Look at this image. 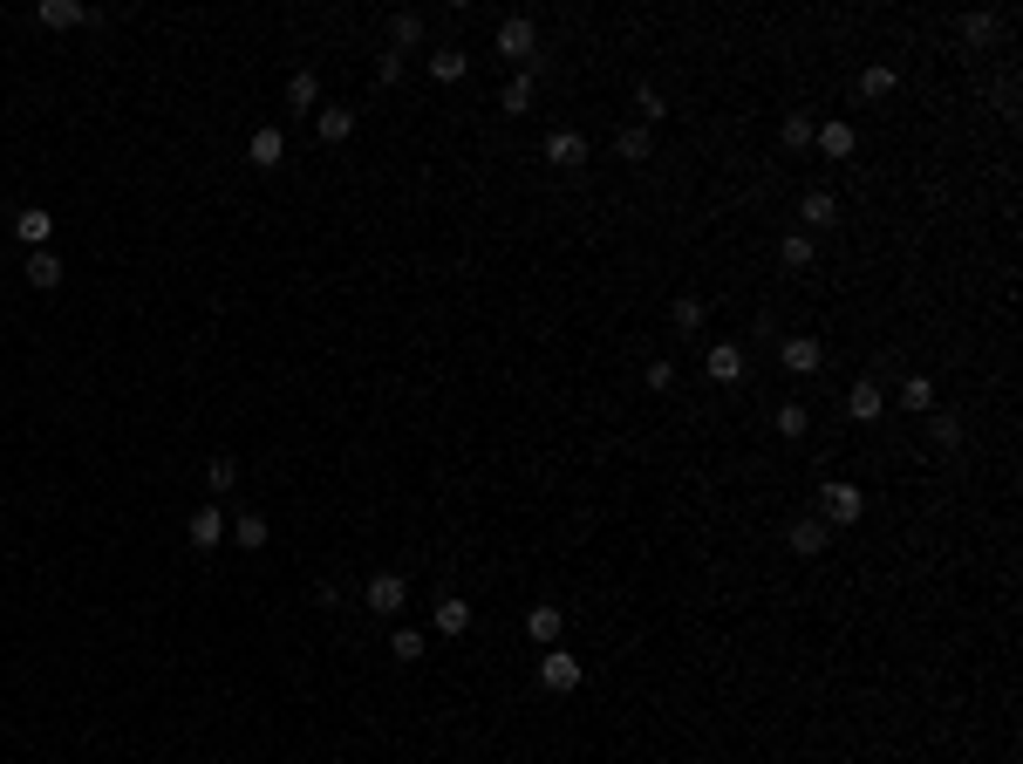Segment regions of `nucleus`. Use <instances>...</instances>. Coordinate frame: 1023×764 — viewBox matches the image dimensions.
<instances>
[{"label":"nucleus","instance_id":"obj_37","mask_svg":"<svg viewBox=\"0 0 1023 764\" xmlns=\"http://www.w3.org/2000/svg\"><path fill=\"white\" fill-rule=\"evenodd\" d=\"M962 35H969V41H989V35H996V14H962Z\"/></svg>","mask_w":1023,"mask_h":764},{"label":"nucleus","instance_id":"obj_15","mask_svg":"<svg viewBox=\"0 0 1023 764\" xmlns=\"http://www.w3.org/2000/svg\"><path fill=\"white\" fill-rule=\"evenodd\" d=\"M287 110H301V116L321 110V82H314V69H294V76H287Z\"/></svg>","mask_w":1023,"mask_h":764},{"label":"nucleus","instance_id":"obj_17","mask_svg":"<svg viewBox=\"0 0 1023 764\" xmlns=\"http://www.w3.org/2000/svg\"><path fill=\"white\" fill-rule=\"evenodd\" d=\"M812 130H819V123H812V110H785L778 144H785V151H812Z\"/></svg>","mask_w":1023,"mask_h":764},{"label":"nucleus","instance_id":"obj_18","mask_svg":"<svg viewBox=\"0 0 1023 764\" xmlns=\"http://www.w3.org/2000/svg\"><path fill=\"white\" fill-rule=\"evenodd\" d=\"M314 137L321 144H348L355 137V110H314Z\"/></svg>","mask_w":1023,"mask_h":764},{"label":"nucleus","instance_id":"obj_24","mask_svg":"<svg viewBox=\"0 0 1023 764\" xmlns=\"http://www.w3.org/2000/svg\"><path fill=\"white\" fill-rule=\"evenodd\" d=\"M798 219H805V226H833L839 198H833V191H805V198H798Z\"/></svg>","mask_w":1023,"mask_h":764},{"label":"nucleus","instance_id":"obj_11","mask_svg":"<svg viewBox=\"0 0 1023 764\" xmlns=\"http://www.w3.org/2000/svg\"><path fill=\"white\" fill-rule=\"evenodd\" d=\"M546 164L580 171V164H587V137H580V130H553V137H546Z\"/></svg>","mask_w":1023,"mask_h":764},{"label":"nucleus","instance_id":"obj_25","mask_svg":"<svg viewBox=\"0 0 1023 764\" xmlns=\"http://www.w3.org/2000/svg\"><path fill=\"white\" fill-rule=\"evenodd\" d=\"M28 287H35V294H55V287H62V260H55V253H28Z\"/></svg>","mask_w":1023,"mask_h":764},{"label":"nucleus","instance_id":"obj_20","mask_svg":"<svg viewBox=\"0 0 1023 764\" xmlns=\"http://www.w3.org/2000/svg\"><path fill=\"white\" fill-rule=\"evenodd\" d=\"M778 260H785V267H792V273H805V267H812V260H819V246H812V232H785V239H778Z\"/></svg>","mask_w":1023,"mask_h":764},{"label":"nucleus","instance_id":"obj_3","mask_svg":"<svg viewBox=\"0 0 1023 764\" xmlns=\"http://www.w3.org/2000/svg\"><path fill=\"white\" fill-rule=\"evenodd\" d=\"M362 601H369V614H382V621H396V614L410 608V580H403V573H369Z\"/></svg>","mask_w":1023,"mask_h":764},{"label":"nucleus","instance_id":"obj_36","mask_svg":"<svg viewBox=\"0 0 1023 764\" xmlns=\"http://www.w3.org/2000/svg\"><path fill=\"white\" fill-rule=\"evenodd\" d=\"M648 389H655V396H662V389H676V362H662V355H655V362H648Z\"/></svg>","mask_w":1023,"mask_h":764},{"label":"nucleus","instance_id":"obj_16","mask_svg":"<svg viewBox=\"0 0 1023 764\" xmlns=\"http://www.w3.org/2000/svg\"><path fill=\"white\" fill-rule=\"evenodd\" d=\"M560 621H567V614L553 608V601H539V608L526 614V635L539 642V649H553V642H560Z\"/></svg>","mask_w":1023,"mask_h":764},{"label":"nucleus","instance_id":"obj_27","mask_svg":"<svg viewBox=\"0 0 1023 764\" xmlns=\"http://www.w3.org/2000/svg\"><path fill=\"white\" fill-rule=\"evenodd\" d=\"M635 116H642V130H655V123L669 116V96H662L655 82H642V89H635Z\"/></svg>","mask_w":1023,"mask_h":764},{"label":"nucleus","instance_id":"obj_2","mask_svg":"<svg viewBox=\"0 0 1023 764\" xmlns=\"http://www.w3.org/2000/svg\"><path fill=\"white\" fill-rule=\"evenodd\" d=\"M498 55L519 62L526 76H539V28H532V14H512V21L498 28Z\"/></svg>","mask_w":1023,"mask_h":764},{"label":"nucleus","instance_id":"obj_10","mask_svg":"<svg viewBox=\"0 0 1023 764\" xmlns=\"http://www.w3.org/2000/svg\"><path fill=\"white\" fill-rule=\"evenodd\" d=\"M14 232H21L35 253H48V239H55V212H48V205H21V212H14Z\"/></svg>","mask_w":1023,"mask_h":764},{"label":"nucleus","instance_id":"obj_12","mask_svg":"<svg viewBox=\"0 0 1023 764\" xmlns=\"http://www.w3.org/2000/svg\"><path fill=\"white\" fill-rule=\"evenodd\" d=\"M812 144H819L826 157H853V151H860V130H853V123H819Z\"/></svg>","mask_w":1023,"mask_h":764},{"label":"nucleus","instance_id":"obj_9","mask_svg":"<svg viewBox=\"0 0 1023 764\" xmlns=\"http://www.w3.org/2000/svg\"><path fill=\"white\" fill-rule=\"evenodd\" d=\"M778 362H785V376H819V362H826V348L812 342V335H792V342L778 348Z\"/></svg>","mask_w":1023,"mask_h":764},{"label":"nucleus","instance_id":"obj_21","mask_svg":"<svg viewBox=\"0 0 1023 764\" xmlns=\"http://www.w3.org/2000/svg\"><path fill=\"white\" fill-rule=\"evenodd\" d=\"M703 321H710V307L696 301V294H682V301L669 307V328H676V335H703Z\"/></svg>","mask_w":1023,"mask_h":764},{"label":"nucleus","instance_id":"obj_31","mask_svg":"<svg viewBox=\"0 0 1023 764\" xmlns=\"http://www.w3.org/2000/svg\"><path fill=\"white\" fill-rule=\"evenodd\" d=\"M389 41H396V55H403V48H417V41H423V14H410V7H403V14L389 21Z\"/></svg>","mask_w":1023,"mask_h":764},{"label":"nucleus","instance_id":"obj_1","mask_svg":"<svg viewBox=\"0 0 1023 764\" xmlns=\"http://www.w3.org/2000/svg\"><path fill=\"white\" fill-rule=\"evenodd\" d=\"M819 519H826V526H860V519H867V492L846 485V478L819 485Z\"/></svg>","mask_w":1023,"mask_h":764},{"label":"nucleus","instance_id":"obj_19","mask_svg":"<svg viewBox=\"0 0 1023 764\" xmlns=\"http://www.w3.org/2000/svg\"><path fill=\"white\" fill-rule=\"evenodd\" d=\"M532 96H539V76H526V69H519V76L505 82V96H498V110H505V116H526V110H532Z\"/></svg>","mask_w":1023,"mask_h":764},{"label":"nucleus","instance_id":"obj_30","mask_svg":"<svg viewBox=\"0 0 1023 764\" xmlns=\"http://www.w3.org/2000/svg\"><path fill=\"white\" fill-rule=\"evenodd\" d=\"M771 430H778V437H805V430H812V410H805V403H778Z\"/></svg>","mask_w":1023,"mask_h":764},{"label":"nucleus","instance_id":"obj_26","mask_svg":"<svg viewBox=\"0 0 1023 764\" xmlns=\"http://www.w3.org/2000/svg\"><path fill=\"white\" fill-rule=\"evenodd\" d=\"M35 21L41 28H76V21H89V7H76V0H41Z\"/></svg>","mask_w":1023,"mask_h":764},{"label":"nucleus","instance_id":"obj_4","mask_svg":"<svg viewBox=\"0 0 1023 764\" xmlns=\"http://www.w3.org/2000/svg\"><path fill=\"white\" fill-rule=\"evenodd\" d=\"M532 676H539V689H553V696H573L587 669H580V655H567V649H546V655H539V669H532Z\"/></svg>","mask_w":1023,"mask_h":764},{"label":"nucleus","instance_id":"obj_32","mask_svg":"<svg viewBox=\"0 0 1023 764\" xmlns=\"http://www.w3.org/2000/svg\"><path fill=\"white\" fill-rule=\"evenodd\" d=\"M205 485H212V492H232V485H239V458H226V451H219V458L205 464Z\"/></svg>","mask_w":1023,"mask_h":764},{"label":"nucleus","instance_id":"obj_33","mask_svg":"<svg viewBox=\"0 0 1023 764\" xmlns=\"http://www.w3.org/2000/svg\"><path fill=\"white\" fill-rule=\"evenodd\" d=\"M389 655H396V662H423V628H396V635H389Z\"/></svg>","mask_w":1023,"mask_h":764},{"label":"nucleus","instance_id":"obj_35","mask_svg":"<svg viewBox=\"0 0 1023 764\" xmlns=\"http://www.w3.org/2000/svg\"><path fill=\"white\" fill-rule=\"evenodd\" d=\"M928 437H935V451H962V423H955V417H935V423H928Z\"/></svg>","mask_w":1023,"mask_h":764},{"label":"nucleus","instance_id":"obj_22","mask_svg":"<svg viewBox=\"0 0 1023 764\" xmlns=\"http://www.w3.org/2000/svg\"><path fill=\"white\" fill-rule=\"evenodd\" d=\"M464 76H471V55L464 48H437L430 55V82H464Z\"/></svg>","mask_w":1023,"mask_h":764},{"label":"nucleus","instance_id":"obj_14","mask_svg":"<svg viewBox=\"0 0 1023 764\" xmlns=\"http://www.w3.org/2000/svg\"><path fill=\"white\" fill-rule=\"evenodd\" d=\"M437 635H444V642H457V635H471V601H457V594H444V601H437Z\"/></svg>","mask_w":1023,"mask_h":764},{"label":"nucleus","instance_id":"obj_23","mask_svg":"<svg viewBox=\"0 0 1023 764\" xmlns=\"http://www.w3.org/2000/svg\"><path fill=\"white\" fill-rule=\"evenodd\" d=\"M614 151L628 157V164H648V157H655V130H642V123H628V130L614 137Z\"/></svg>","mask_w":1023,"mask_h":764},{"label":"nucleus","instance_id":"obj_6","mask_svg":"<svg viewBox=\"0 0 1023 764\" xmlns=\"http://www.w3.org/2000/svg\"><path fill=\"white\" fill-rule=\"evenodd\" d=\"M703 376L723 382V389H737V382H744V348H737V342H710V348H703Z\"/></svg>","mask_w":1023,"mask_h":764},{"label":"nucleus","instance_id":"obj_13","mask_svg":"<svg viewBox=\"0 0 1023 764\" xmlns=\"http://www.w3.org/2000/svg\"><path fill=\"white\" fill-rule=\"evenodd\" d=\"M246 157L260 164V171H273V164H287V137L266 123V130H253V144H246Z\"/></svg>","mask_w":1023,"mask_h":764},{"label":"nucleus","instance_id":"obj_8","mask_svg":"<svg viewBox=\"0 0 1023 764\" xmlns=\"http://www.w3.org/2000/svg\"><path fill=\"white\" fill-rule=\"evenodd\" d=\"M880 410H887V389H880L873 376H860L853 389H846V417L853 423H880Z\"/></svg>","mask_w":1023,"mask_h":764},{"label":"nucleus","instance_id":"obj_28","mask_svg":"<svg viewBox=\"0 0 1023 764\" xmlns=\"http://www.w3.org/2000/svg\"><path fill=\"white\" fill-rule=\"evenodd\" d=\"M901 410L928 417V410H935V382H928V376H908V382H901Z\"/></svg>","mask_w":1023,"mask_h":764},{"label":"nucleus","instance_id":"obj_5","mask_svg":"<svg viewBox=\"0 0 1023 764\" xmlns=\"http://www.w3.org/2000/svg\"><path fill=\"white\" fill-rule=\"evenodd\" d=\"M785 546H792L798 560H819V553L833 546V526H826L819 512H805V519H792V526H785Z\"/></svg>","mask_w":1023,"mask_h":764},{"label":"nucleus","instance_id":"obj_7","mask_svg":"<svg viewBox=\"0 0 1023 764\" xmlns=\"http://www.w3.org/2000/svg\"><path fill=\"white\" fill-rule=\"evenodd\" d=\"M185 533H191V546H198V553H219V546L232 539V526H226V512H219V505H198Z\"/></svg>","mask_w":1023,"mask_h":764},{"label":"nucleus","instance_id":"obj_34","mask_svg":"<svg viewBox=\"0 0 1023 764\" xmlns=\"http://www.w3.org/2000/svg\"><path fill=\"white\" fill-rule=\"evenodd\" d=\"M894 82H901V76H894L887 62H873L867 76H860V96H894Z\"/></svg>","mask_w":1023,"mask_h":764},{"label":"nucleus","instance_id":"obj_29","mask_svg":"<svg viewBox=\"0 0 1023 764\" xmlns=\"http://www.w3.org/2000/svg\"><path fill=\"white\" fill-rule=\"evenodd\" d=\"M232 539H239L246 553H260L266 546V512H239V519H232Z\"/></svg>","mask_w":1023,"mask_h":764},{"label":"nucleus","instance_id":"obj_38","mask_svg":"<svg viewBox=\"0 0 1023 764\" xmlns=\"http://www.w3.org/2000/svg\"><path fill=\"white\" fill-rule=\"evenodd\" d=\"M396 76H403V55H396V48H382V55H376V82H396Z\"/></svg>","mask_w":1023,"mask_h":764}]
</instances>
